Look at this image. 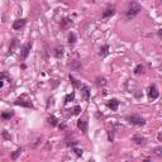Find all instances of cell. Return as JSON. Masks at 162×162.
Returning <instances> with one entry per match:
<instances>
[{
	"mask_svg": "<svg viewBox=\"0 0 162 162\" xmlns=\"http://www.w3.org/2000/svg\"><path fill=\"white\" fill-rule=\"evenodd\" d=\"M142 72H143V66H142V65H137L135 69H134V73H135V75H141Z\"/></svg>",
	"mask_w": 162,
	"mask_h": 162,
	"instance_id": "16",
	"label": "cell"
},
{
	"mask_svg": "<svg viewBox=\"0 0 162 162\" xmlns=\"http://www.w3.org/2000/svg\"><path fill=\"white\" fill-rule=\"evenodd\" d=\"M76 42V34L75 33H70L69 34V43L70 45H73Z\"/></svg>",
	"mask_w": 162,
	"mask_h": 162,
	"instance_id": "17",
	"label": "cell"
},
{
	"mask_svg": "<svg viewBox=\"0 0 162 162\" xmlns=\"http://www.w3.org/2000/svg\"><path fill=\"white\" fill-rule=\"evenodd\" d=\"M89 162H93V161H89Z\"/></svg>",
	"mask_w": 162,
	"mask_h": 162,
	"instance_id": "30",
	"label": "cell"
},
{
	"mask_svg": "<svg viewBox=\"0 0 162 162\" xmlns=\"http://www.w3.org/2000/svg\"><path fill=\"white\" fill-rule=\"evenodd\" d=\"M3 86H4V82H3V81H0V87H3Z\"/></svg>",
	"mask_w": 162,
	"mask_h": 162,
	"instance_id": "29",
	"label": "cell"
},
{
	"mask_svg": "<svg viewBox=\"0 0 162 162\" xmlns=\"http://www.w3.org/2000/svg\"><path fill=\"white\" fill-rule=\"evenodd\" d=\"M81 90H82V95H84V99L87 101V100L90 99V89L86 86V85H84V84H82Z\"/></svg>",
	"mask_w": 162,
	"mask_h": 162,
	"instance_id": "8",
	"label": "cell"
},
{
	"mask_svg": "<svg viewBox=\"0 0 162 162\" xmlns=\"http://www.w3.org/2000/svg\"><path fill=\"white\" fill-rule=\"evenodd\" d=\"M114 14H115V7H108L107 9H105L104 11H103V18L104 19H108L110 18V17H113Z\"/></svg>",
	"mask_w": 162,
	"mask_h": 162,
	"instance_id": "3",
	"label": "cell"
},
{
	"mask_svg": "<svg viewBox=\"0 0 162 162\" xmlns=\"http://www.w3.org/2000/svg\"><path fill=\"white\" fill-rule=\"evenodd\" d=\"M67 24H71V20H70V19H63V24H62V28L65 29V28H66V25Z\"/></svg>",
	"mask_w": 162,
	"mask_h": 162,
	"instance_id": "25",
	"label": "cell"
},
{
	"mask_svg": "<svg viewBox=\"0 0 162 162\" xmlns=\"http://www.w3.org/2000/svg\"><path fill=\"white\" fill-rule=\"evenodd\" d=\"M22 151H23V149H22V148H19V149H17V151H15V152H14V153H13V155H11V157H13V158H14V160H17V158H18V157H19V155H20V153H22Z\"/></svg>",
	"mask_w": 162,
	"mask_h": 162,
	"instance_id": "20",
	"label": "cell"
},
{
	"mask_svg": "<svg viewBox=\"0 0 162 162\" xmlns=\"http://www.w3.org/2000/svg\"><path fill=\"white\" fill-rule=\"evenodd\" d=\"M55 56L57 58H61L63 56V47L62 46H57L55 48Z\"/></svg>",
	"mask_w": 162,
	"mask_h": 162,
	"instance_id": "11",
	"label": "cell"
},
{
	"mask_svg": "<svg viewBox=\"0 0 162 162\" xmlns=\"http://www.w3.org/2000/svg\"><path fill=\"white\" fill-rule=\"evenodd\" d=\"M3 79H8V76L5 75V73H0V81H3Z\"/></svg>",
	"mask_w": 162,
	"mask_h": 162,
	"instance_id": "26",
	"label": "cell"
},
{
	"mask_svg": "<svg viewBox=\"0 0 162 162\" xmlns=\"http://www.w3.org/2000/svg\"><path fill=\"white\" fill-rule=\"evenodd\" d=\"M142 10V7H141L138 3H131L128 7V9H127V18L131 19V18H134L137 14H139V11Z\"/></svg>",
	"mask_w": 162,
	"mask_h": 162,
	"instance_id": "1",
	"label": "cell"
},
{
	"mask_svg": "<svg viewBox=\"0 0 162 162\" xmlns=\"http://www.w3.org/2000/svg\"><path fill=\"white\" fill-rule=\"evenodd\" d=\"M80 111H81V108L79 107V105H76L75 109H73V114H75V115H79V114H80Z\"/></svg>",
	"mask_w": 162,
	"mask_h": 162,
	"instance_id": "24",
	"label": "cell"
},
{
	"mask_svg": "<svg viewBox=\"0 0 162 162\" xmlns=\"http://www.w3.org/2000/svg\"><path fill=\"white\" fill-rule=\"evenodd\" d=\"M70 80H71V82L73 84V86H75V87H79V89H81L82 84H81V82H79V81L76 80L75 77H73V76H71V75H70Z\"/></svg>",
	"mask_w": 162,
	"mask_h": 162,
	"instance_id": "14",
	"label": "cell"
},
{
	"mask_svg": "<svg viewBox=\"0 0 162 162\" xmlns=\"http://www.w3.org/2000/svg\"><path fill=\"white\" fill-rule=\"evenodd\" d=\"M15 105H22V107H27V108L33 107V104H32L31 100H24V99H18L15 101Z\"/></svg>",
	"mask_w": 162,
	"mask_h": 162,
	"instance_id": "5",
	"label": "cell"
},
{
	"mask_svg": "<svg viewBox=\"0 0 162 162\" xmlns=\"http://www.w3.org/2000/svg\"><path fill=\"white\" fill-rule=\"evenodd\" d=\"M108 107L111 109V110H114L115 111L118 107H119V101H118L117 99H111V100H109V103H108Z\"/></svg>",
	"mask_w": 162,
	"mask_h": 162,
	"instance_id": "9",
	"label": "cell"
},
{
	"mask_svg": "<svg viewBox=\"0 0 162 162\" xmlns=\"http://www.w3.org/2000/svg\"><path fill=\"white\" fill-rule=\"evenodd\" d=\"M96 84L100 86V85H105V84H107V81H105L104 77H98V79H96Z\"/></svg>",
	"mask_w": 162,
	"mask_h": 162,
	"instance_id": "21",
	"label": "cell"
},
{
	"mask_svg": "<svg viewBox=\"0 0 162 162\" xmlns=\"http://www.w3.org/2000/svg\"><path fill=\"white\" fill-rule=\"evenodd\" d=\"M73 98H75V94L71 93V94H69V95H66V98H65V101H66V103H70L71 100H73Z\"/></svg>",
	"mask_w": 162,
	"mask_h": 162,
	"instance_id": "19",
	"label": "cell"
},
{
	"mask_svg": "<svg viewBox=\"0 0 162 162\" xmlns=\"http://www.w3.org/2000/svg\"><path fill=\"white\" fill-rule=\"evenodd\" d=\"M58 127H60L61 129H65V128H66V125H65V124H58Z\"/></svg>",
	"mask_w": 162,
	"mask_h": 162,
	"instance_id": "27",
	"label": "cell"
},
{
	"mask_svg": "<svg viewBox=\"0 0 162 162\" xmlns=\"http://www.w3.org/2000/svg\"><path fill=\"white\" fill-rule=\"evenodd\" d=\"M125 120L132 125H138V127H142L146 124V120L144 118L137 115V114H132V115H127L125 117Z\"/></svg>",
	"mask_w": 162,
	"mask_h": 162,
	"instance_id": "2",
	"label": "cell"
},
{
	"mask_svg": "<svg viewBox=\"0 0 162 162\" xmlns=\"http://www.w3.org/2000/svg\"><path fill=\"white\" fill-rule=\"evenodd\" d=\"M31 48H32V43H28V45L24 46V48H23V52H22V58H23V60H25V58L28 57Z\"/></svg>",
	"mask_w": 162,
	"mask_h": 162,
	"instance_id": "10",
	"label": "cell"
},
{
	"mask_svg": "<svg viewBox=\"0 0 162 162\" xmlns=\"http://www.w3.org/2000/svg\"><path fill=\"white\" fill-rule=\"evenodd\" d=\"M13 111H4V113L1 114V118L3 119H10L11 117H13Z\"/></svg>",
	"mask_w": 162,
	"mask_h": 162,
	"instance_id": "15",
	"label": "cell"
},
{
	"mask_svg": "<svg viewBox=\"0 0 162 162\" xmlns=\"http://www.w3.org/2000/svg\"><path fill=\"white\" fill-rule=\"evenodd\" d=\"M25 23H27V19H17L15 22L13 23V28L14 29H20V28L24 27Z\"/></svg>",
	"mask_w": 162,
	"mask_h": 162,
	"instance_id": "6",
	"label": "cell"
},
{
	"mask_svg": "<svg viewBox=\"0 0 162 162\" xmlns=\"http://www.w3.org/2000/svg\"><path fill=\"white\" fill-rule=\"evenodd\" d=\"M77 127L81 129L84 133H86L87 132V122L86 120H84V119H80V120H77Z\"/></svg>",
	"mask_w": 162,
	"mask_h": 162,
	"instance_id": "7",
	"label": "cell"
},
{
	"mask_svg": "<svg viewBox=\"0 0 162 162\" xmlns=\"http://www.w3.org/2000/svg\"><path fill=\"white\" fill-rule=\"evenodd\" d=\"M109 46L108 45H105V46H103L101 48H100V56H101V57H105V56H107L108 53H109Z\"/></svg>",
	"mask_w": 162,
	"mask_h": 162,
	"instance_id": "13",
	"label": "cell"
},
{
	"mask_svg": "<svg viewBox=\"0 0 162 162\" xmlns=\"http://www.w3.org/2000/svg\"><path fill=\"white\" fill-rule=\"evenodd\" d=\"M144 162H151V158H149V157H147V158H144Z\"/></svg>",
	"mask_w": 162,
	"mask_h": 162,
	"instance_id": "28",
	"label": "cell"
},
{
	"mask_svg": "<svg viewBox=\"0 0 162 162\" xmlns=\"http://www.w3.org/2000/svg\"><path fill=\"white\" fill-rule=\"evenodd\" d=\"M158 95H160V93H158L157 87H156L155 85H152V86L149 87V91H148V98L152 99V100H155V99L158 98Z\"/></svg>",
	"mask_w": 162,
	"mask_h": 162,
	"instance_id": "4",
	"label": "cell"
},
{
	"mask_svg": "<svg viewBox=\"0 0 162 162\" xmlns=\"http://www.w3.org/2000/svg\"><path fill=\"white\" fill-rule=\"evenodd\" d=\"M132 141H133V142H135L137 144H142V143H144L146 142V139H144V137H142V135H134L133 138H132Z\"/></svg>",
	"mask_w": 162,
	"mask_h": 162,
	"instance_id": "12",
	"label": "cell"
},
{
	"mask_svg": "<svg viewBox=\"0 0 162 162\" xmlns=\"http://www.w3.org/2000/svg\"><path fill=\"white\" fill-rule=\"evenodd\" d=\"M73 152H75V155L77 156V157H80V156H82V149H80V148H73Z\"/></svg>",
	"mask_w": 162,
	"mask_h": 162,
	"instance_id": "23",
	"label": "cell"
},
{
	"mask_svg": "<svg viewBox=\"0 0 162 162\" xmlns=\"http://www.w3.org/2000/svg\"><path fill=\"white\" fill-rule=\"evenodd\" d=\"M153 152H155L156 156H158V157H160V156L162 155V148H161V147H156V148L153 149Z\"/></svg>",
	"mask_w": 162,
	"mask_h": 162,
	"instance_id": "22",
	"label": "cell"
},
{
	"mask_svg": "<svg viewBox=\"0 0 162 162\" xmlns=\"http://www.w3.org/2000/svg\"><path fill=\"white\" fill-rule=\"evenodd\" d=\"M48 120H49V123H51V124H52V125H53V127H56V125H58V123H57V122H58V120H57V119H56V117H53V115H51V117H49V119H48Z\"/></svg>",
	"mask_w": 162,
	"mask_h": 162,
	"instance_id": "18",
	"label": "cell"
}]
</instances>
